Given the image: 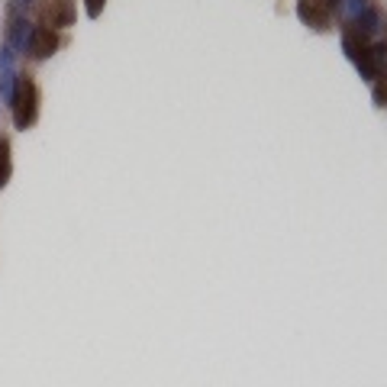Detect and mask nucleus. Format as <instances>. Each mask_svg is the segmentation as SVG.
<instances>
[{
    "label": "nucleus",
    "mask_w": 387,
    "mask_h": 387,
    "mask_svg": "<svg viewBox=\"0 0 387 387\" xmlns=\"http://www.w3.org/2000/svg\"><path fill=\"white\" fill-rule=\"evenodd\" d=\"M32 26L30 20H13L10 26V36H7V45H10L16 55H26V49H30V39H32Z\"/></svg>",
    "instance_id": "obj_4"
},
{
    "label": "nucleus",
    "mask_w": 387,
    "mask_h": 387,
    "mask_svg": "<svg viewBox=\"0 0 387 387\" xmlns=\"http://www.w3.org/2000/svg\"><path fill=\"white\" fill-rule=\"evenodd\" d=\"M30 3H32V0H13L10 10H20V7H30Z\"/></svg>",
    "instance_id": "obj_7"
},
{
    "label": "nucleus",
    "mask_w": 387,
    "mask_h": 387,
    "mask_svg": "<svg viewBox=\"0 0 387 387\" xmlns=\"http://www.w3.org/2000/svg\"><path fill=\"white\" fill-rule=\"evenodd\" d=\"M342 49H346V55L358 65V71L365 74L368 81H375V78H377V58L371 55V49H368V45H358L352 36H346V39H342Z\"/></svg>",
    "instance_id": "obj_2"
},
{
    "label": "nucleus",
    "mask_w": 387,
    "mask_h": 387,
    "mask_svg": "<svg viewBox=\"0 0 387 387\" xmlns=\"http://www.w3.org/2000/svg\"><path fill=\"white\" fill-rule=\"evenodd\" d=\"M36 100H39L36 84H32L30 78L20 81V87H16V100H13V123H16V129H26V126L36 120Z\"/></svg>",
    "instance_id": "obj_1"
},
{
    "label": "nucleus",
    "mask_w": 387,
    "mask_h": 387,
    "mask_svg": "<svg viewBox=\"0 0 387 387\" xmlns=\"http://www.w3.org/2000/svg\"><path fill=\"white\" fill-rule=\"evenodd\" d=\"M16 87H20V74L13 71H0V100L7 107H13V100H16Z\"/></svg>",
    "instance_id": "obj_5"
},
{
    "label": "nucleus",
    "mask_w": 387,
    "mask_h": 387,
    "mask_svg": "<svg viewBox=\"0 0 387 387\" xmlns=\"http://www.w3.org/2000/svg\"><path fill=\"white\" fill-rule=\"evenodd\" d=\"M55 49H58L55 32L49 30V26H36V30H32V39H30V49H26V55H32V58H49Z\"/></svg>",
    "instance_id": "obj_3"
},
{
    "label": "nucleus",
    "mask_w": 387,
    "mask_h": 387,
    "mask_svg": "<svg viewBox=\"0 0 387 387\" xmlns=\"http://www.w3.org/2000/svg\"><path fill=\"white\" fill-rule=\"evenodd\" d=\"M7 178H10V146L0 139V188L7 184Z\"/></svg>",
    "instance_id": "obj_6"
}]
</instances>
